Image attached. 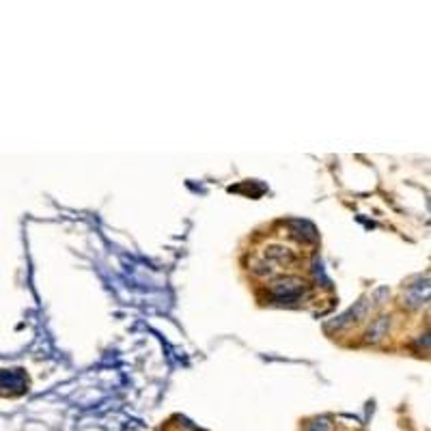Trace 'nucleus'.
<instances>
[{"instance_id":"obj_1","label":"nucleus","mask_w":431,"mask_h":431,"mask_svg":"<svg viewBox=\"0 0 431 431\" xmlns=\"http://www.w3.org/2000/svg\"><path fill=\"white\" fill-rule=\"evenodd\" d=\"M306 291V283L298 276H281L276 281L269 283V293L274 295L281 302H289L300 298V295Z\"/></svg>"},{"instance_id":"obj_2","label":"nucleus","mask_w":431,"mask_h":431,"mask_svg":"<svg viewBox=\"0 0 431 431\" xmlns=\"http://www.w3.org/2000/svg\"><path fill=\"white\" fill-rule=\"evenodd\" d=\"M7 386H11V388H15V395H20V393H24L26 390V386H29V382L24 380V375L20 373V371H0V388H7Z\"/></svg>"},{"instance_id":"obj_3","label":"nucleus","mask_w":431,"mask_h":431,"mask_svg":"<svg viewBox=\"0 0 431 431\" xmlns=\"http://www.w3.org/2000/svg\"><path fill=\"white\" fill-rule=\"evenodd\" d=\"M306 431H330V423L326 418H315L306 425Z\"/></svg>"}]
</instances>
